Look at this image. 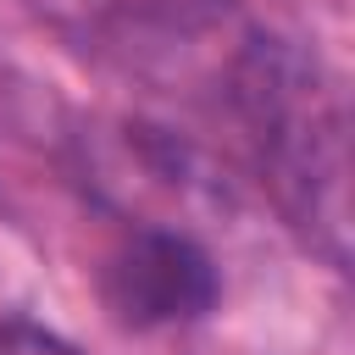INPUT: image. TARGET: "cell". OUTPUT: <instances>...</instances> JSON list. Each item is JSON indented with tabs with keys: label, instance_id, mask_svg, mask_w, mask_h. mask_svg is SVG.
<instances>
[{
	"label": "cell",
	"instance_id": "6da1fadb",
	"mask_svg": "<svg viewBox=\"0 0 355 355\" xmlns=\"http://www.w3.org/2000/svg\"><path fill=\"white\" fill-rule=\"evenodd\" d=\"M216 266L183 233H139L105 266V305L133 327L194 322L216 305Z\"/></svg>",
	"mask_w": 355,
	"mask_h": 355
}]
</instances>
